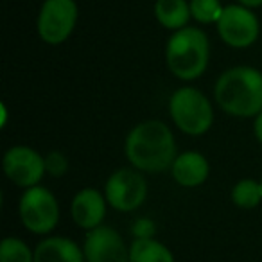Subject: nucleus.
I'll return each mask as SVG.
<instances>
[{"instance_id": "obj_1", "label": "nucleus", "mask_w": 262, "mask_h": 262, "mask_svg": "<svg viewBox=\"0 0 262 262\" xmlns=\"http://www.w3.org/2000/svg\"><path fill=\"white\" fill-rule=\"evenodd\" d=\"M124 155L131 167L144 174L171 171L172 162L178 157L172 129L162 120H142L127 131Z\"/></svg>"}, {"instance_id": "obj_2", "label": "nucleus", "mask_w": 262, "mask_h": 262, "mask_svg": "<svg viewBox=\"0 0 262 262\" xmlns=\"http://www.w3.org/2000/svg\"><path fill=\"white\" fill-rule=\"evenodd\" d=\"M214 101L226 115L255 119L262 112V72L255 67H232L219 74Z\"/></svg>"}, {"instance_id": "obj_3", "label": "nucleus", "mask_w": 262, "mask_h": 262, "mask_svg": "<svg viewBox=\"0 0 262 262\" xmlns=\"http://www.w3.org/2000/svg\"><path fill=\"white\" fill-rule=\"evenodd\" d=\"M210 61V40L201 29L187 26L174 31L165 43V65L180 81H196L207 72Z\"/></svg>"}, {"instance_id": "obj_4", "label": "nucleus", "mask_w": 262, "mask_h": 262, "mask_svg": "<svg viewBox=\"0 0 262 262\" xmlns=\"http://www.w3.org/2000/svg\"><path fill=\"white\" fill-rule=\"evenodd\" d=\"M172 124L189 137H203L214 126V104L196 86H182L169 99Z\"/></svg>"}, {"instance_id": "obj_5", "label": "nucleus", "mask_w": 262, "mask_h": 262, "mask_svg": "<svg viewBox=\"0 0 262 262\" xmlns=\"http://www.w3.org/2000/svg\"><path fill=\"white\" fill-rule=\"evenodd\" d=\"M18 215L24 228L34 235H51L59 223V201L54 192L36 185L26 189L18 200Z\"/></svg>"}, {"instance_id": "obj_6", "label": "nucleus", "mask_w": 262, "mask_h": 262, "mask_svg": "<svg viewBox=\"0 0 262 262\" xmlns=\"http://www.w3.org/2000/svg\"><path fill=\"white\" fill-rule=\"evenodd\" d=\"M79 18L76 0H43L36 16V33L47 45H61L72 36Z\"/></svg>"}, {"instance_id": "obj_7", "label": "nucleus", "mask_w": 262, "mask_h": 262, "mask_svg": "<svg viewBox=\"0 0 262 262\" xmlns=\"http://www.w3.org/2000/svg\"><path fill=\"white\" fill-rule=\"evenodd\" d=\"M108 205L117 212H135L147 200V180L135 167H120L108 176L102 189Z\"/></svg>"}, {"instance_id": "obj_8", "label": "nucleus", "mask_w": 262, "mask_h": 262, "mask_svg": "<svg viewBox=\"0 0 262 262\" xmlns=\"http://www.w3.org/2000/svg\"><path fill=\"white\" fill-rule=\"evenodd\" d=\"M223 43L232 49H250L260 34V22L253 9L241 4L225 6L219 22L215 24Z\"/></svg>"}, {"instance_id": "obj_9", "label": "nucleus", "mask_w": 262, "mask_h": 262, "mask_svg": "<svg viewBox=\"0 0 262 262\" xmlns=\"http://www.w3.org/2000/svg\"><path fill=\"white\" fill-rule=\"evenodd\" d=\"M2 171L9 182L24 190L41 185L43 176H47L45 157L24 144L13 146L6 151L2 158Z\"/></svg>"}, {"instance_id": "obj_10", "label": "nucleus", "mask_w": 262, "mask_h": 262, "mask_svg": "<svg viewBox=\"0 0 262 262\" xmlns=\"http://www.w3.org/2000/svg\"><path fill=\"white\" fill-rule=\"evenodd\" d=\"M81 246L86 262H129L127 243L108 225H101L86 232Z\"/></svg>"}, {"instance_id": "obj_11", "label": "nucleus", "mask_w": 262, "mask_h": 262, "mask_svg": "<svg viewBox=\"0 0 262 262\" xmlns=\"http://www.w3.org/2000/svg\"><path fill=\"white\" fill-rule=\"evenodd\" d=\"M108 207L110 205L106 201L104 192H101L95 187H84V189L77 190L76 196L72 198L70 215L81 230L90 232L104 223Z\"/></svg>"}, {"instance_id": "obj_12", "label": "nucleus", "mask_w": 262, "mask_h": 262, "mask_svg": "<svg viewBox=\"0 0 262 262\" xmlns=\"http://www.w3.org/2000/svg\"><path fill=\"white\" fill-rule=\"evenodd\" d=\"M171 176L183 189H196L208 180L210 164L200 151H185V153H180L172 162Z\"/></svg>"}, {"instance_id": "obj_13", "label": "nucleus", "mask_w": 262, "mask_h": 262, "mask_svg": "<svg viewBox=\"0 0 262 262\" xmlns=\"http://www.w3.org/2000/svg\"><path fill=\"white\" fill-rule=\"evenodd\" d=\"M34 262H86L83 246L69 237L45 235L34 248Z\"/></svg>"}, {"instance_id": "obj_14", "label": "nucleus", "mask_w": 262, "mask_h": 262, "mask_svg": "<svg viewBox=\"0 0 262 262\" xmlns=\"http://www.w3.org/2000/svg\"><path fill=\"white\" fill-rule=\"evenodd\" d=\"M153 13L157 22L171 33L187 27L192 20L190 4L187 0H157Z\"/></svg>"}, {"instance_id": "obj_15", "label": "nucleus", "mask_w": 262, "mask_h": 262, "mask_svg": "<svg viewBox=\"0 0 262 262\" xmlns=\"http://www.w3.org/2000/svg\"><path fill=\"white\" fill-rule=\"evenodd\" d=\"M129 262H176L174 253L158 239H133Z\"/></svg>"}, {"instance_id": "obj_16", "label": "nucleus", "mask_w": 262, "mask_h": 262, "mask_svg": "<svg viewBox=\"0 0 262 262\" xmlns=\"http://www.w3.org/2000/svg\"><path fill=\"white\" fill-rule=\"evenodd\" d=\"M232 203L241 210H253L262 203V185L260 180L243 178L232 187Z\"/></svg>"}, {"instance_id": "obj_17", "label": "nucleus", "mask_w": 262, "mask_h": 262, "mask_svg": "<svg viewBox=\"0 0 262 262\" xmlns=\"http://www.w3.org/2000/svg\"><path fill=\"white\" fill-rule=\"evenodd\" d=\"M189 4L192 20L201 26H212V24L215 26L225 11L221 0H189Z\"/></svg>"}, {"instance_id": "obj_18", "label": "nucleus", "mask_w": 262, "mask_h": 262, "mask_svg": "<svg viewBox=\"0 0 262 262\" xmlns=\"http://www.w3.org/2000/svg\"><path fill=\"white\" fill-rule=\"evenodd\" d=\"M0 262H34V250L18 237H4L0 243Z\"/></svg>"}, {"instance_id": "obj_19", "label": "nucleus", "mask_w": 262, "mask_h": 262, "mask_svg": "<svg viewBox=\"0 0 262 262\" xmlns=\"http://www.w3.org/2000/svg\"><path fill=\"white\" fill-rule=\"evenodd\" d=\"M70 164L69 158L61 153V151H51L45 155V171L52 178H63L69 172Z\"/></svg>"}, {"instance_id": "obj_20", "label": "nucleus", "mask_w": 262, "mask_h": 262, "mask_svg": "<svg viewBox=\"0 0 262 262\" xmlns=\"http://www.w3.org/2000/svg\"><path fill=\"white\" fill-rule=\"evenodd\" d=\"M133 239H155L157 235V223L149 217H139L131 225Z\"/></svg>"}, {"instance_id": "obj_21", "label": "nucleus", "mask_w": 262, "mask_h": 262, "mask_svg": "<svg viewBox=\"0 0 262 262\" xmlns=\"http://www.w3.org/2000/svg\"><path fill=\"white\" fill-rule=\"evenodd\" d=\"M253 135L257 139V142L262 146V112L253 119Z\"/></svg>"}, {"instance_id": "obj_22", "label": "nucleus", "mask_w": 262, "mask_h": 262, "mask_svg": "<svg viewBox=\"0 0 262 262\" xmlns=\"http://www.w3.org/2000/svg\"><path fill=\"white\" fill-rule=\"evenodd\" d=\"M237 4L246 6V8H250V9H257V8H262V0H237Z\"/></svg>"}, {"instance_id": "obj_23", "label": "nucleus", "mask_w": 262, "mask_h": 262, "mask_svg": "<svg viewBox=\"0 0 262 262\" xmlns=\"http://www.w3.org/2000/svg\"><path fill=\"white\" fill-rule=\"evenodd\" d=\"M260 185H262V176H260Z\"/></svg>"}]
</instances>
